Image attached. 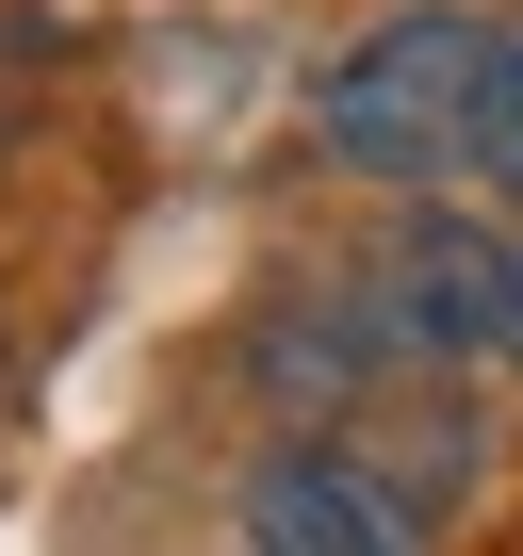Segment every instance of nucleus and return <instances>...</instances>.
I'll return each mask as SVG.
<instances>
[{
	"label": "nucleus",
	"mask_w": 523,
	"mask_h": 556,
	"mask_svg": "<svg viewBox=\"0 0 523 556\" xmlns=\"http://www.w3.org/2000/svg\"><path fill=\"white\" fill-rule=\"evenodd\" d=\"M377 426H393V442H344V458H377L409 507H458V491H474V409H458V393H409V409H377Z\"/></svg>",
	"instance_id": "obj_5"
},
{
	"label": "nucleus",
	"mask_w": 523,
	"mask_h": 556,
	"mask_svg": "<svg viewBox=\"0 0 523 556\" xmlns=\"http://www.w3.org/2000/svg\"><path fill=\"white\" fill-rule=\"evenodd\" d=\"M507 278H523V245L490 213H458V197H409L393 245H377V295H393V328H409L425 377L474 361V344H507Z\"/></svg>",
	"instance_id": "obj_2"
},
{
	"label": "nucleus",
	"mask_w": 523,
	"mask_h": 556,
	"mask_svg": "<svg viewBox=\"0 0 523 556\" xmlns=\"http://www.w3.org/2000/svg\"><path fill=\"white\" fill-rule=\"evenodd\" d=\"M245 556H425V507L344 442H279L245 475Z\"/></svg>",
	"instance_id": "obj_4"
},
{
	"label": "nucleus",
	"mask_w": 523,
	"mask_h": 556,
	"mask_svg": "<svg viewBox=\"0 0 523 556\" xmlns=\"http://www.w3.org/2000/svg\"><path fill=\"white\" fill-rule=\"evenodd\" d=\"M474 66H490V17H474V0H409V17H377V34L311 83V164L425 197V180L474 148Z\"/></svg>",
	"instance_id": "obj_1"
},
{
	"label": "nucleus",
	"mask_w": 523,
	"mask_h": 556,
	"mask_svg": "<svg viewBox=\"0 0 523 556\" xmlns=\"http://www.w3.org/2000/svg\"><path fill=\"white\" fill-rule=\"evenodd\" d=\"M245 377H262V393H311V426H360V409H377L393 377H425V361H409V328H393L377 278H295V295L245 328Z\"/></svg>",
	"instance_id": "obj_3"
},
{
	"label": "nucleus",
	"mask_w": 523,
	"mask_h": 556,
	"mask_svg": "<svg viewBox=\"0 0 523 556\" xmlns=\"http://www.w3.org/2000/svg\"><path fill=\"white\" fill-rule=\"evenodd\" d=\"M490 361H523V278H507V344H490Z\"/></svg>",
	"instance_id": "obj_7"
},
{
	"label": "nucleus",
	"mask_w": 523,
	"mask_h": 556,
	"mask_svg": "<svg viewBox=\"0 0 523 556\" xmlns=\"http://www.w3.org/2000/svg\"><path fill=\"white\" fill-rule=\"evenodd\" d=\"M490 197H523V17H490V66H474V148H458Z\"/></svg>",
	"instance_id": "obj_6"
}]
</instances>
